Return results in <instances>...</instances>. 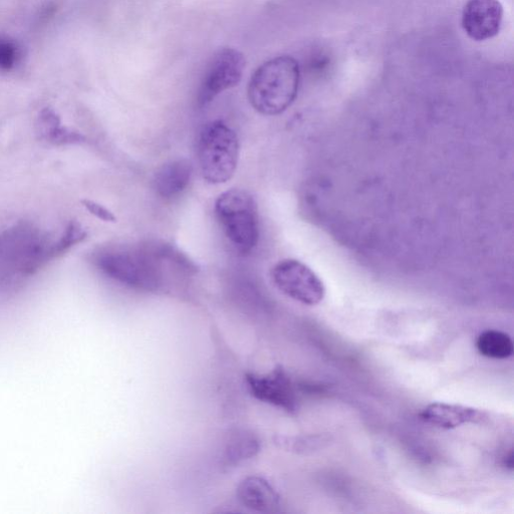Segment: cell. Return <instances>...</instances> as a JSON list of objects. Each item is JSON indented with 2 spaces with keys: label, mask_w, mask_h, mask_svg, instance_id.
I'll use <instances>...</instances> for the list:
<instances>
[{
  "label": "cell",
  "mask_w": 514,
  "mask_h": 514,
  "mask_svg": "<svg viewBox=\"0 0 514 514\" xmlns=\"http://www.w3.org/2000/svg\"><path fill=\"white\" fill-rule=\"evenodd\" d=\"M58 254L57 242L32 227L18 226L0 236V266L22 274H33Z\"/></svg>",
  "instance_id": "cell-5"
},
{
  "label": "cell",
  "mask_w": 514,
  "mask_h": 514,
  "mask_svg": "<svg viewBox=\"0 0 514 514\" xmlns=\"http://www.w3.org/2000/svg\"><path fill=\"white\" fill-rule=\"evenodd\" d=\"M478 352L489 359L504 360L513 354V342L509 335L488 330L479 335L476 341Z\"/></svg>",
  "instance_id": "cell-15"
},
{
  "label": "cell",
  "mask_w": 514,
  "mask_h": 514,
  "mask_svg": "<svg viewBox=\"0 0 514 514\" xmlns=\"http://www.w3.org/2000/svg\"><path fill=\"white\" fill-rule=\"evenodd\" d=\"M22 48L20 44L7 36H0V71H13L21 62Z\"/></svg>",
  "instance_id": "cell-16"
},
{
  "label": "cell",
  "mask_w": 514,
  "mask_h": 514,
  "mask_svg": "<svg viewBox=\"0 0 514 514\" xmlns=\"http://www.w3.org/2000/svg\"><path fill=\"white\" fill-rule=\"evenodd\" d=\"M37 127L41 137L55 145L80 144L86 140L82 134L62 127L59 116L50 108L40 113Z\"/></svg>",
  "instance_id": "cell-14"
},
{
  "label": "cell",
  "mask_w": 514,
  "mask_h": 514,
  "mask_svg": "<svg viewBox=\"0 0 514 514\" xmlns=\"http://www.w3.org/2000/svg\"><path fill=\"white\" fill-rule=\"evenodd\" d=\"M95 263L108 278L147 293L163 289L165 264L177 266L189 274L197 270L178 248L159 241L106 248L96 255Z\"/></svg>",
  "instance_id": "cell-1"
},
{
  "label": "cell",
  "mask_w": 514,
  "mask_h": 514,
  "mask_svg": "<svg viewBox=\"0 0 514 514\" xmlns=\"http://www.w3.org/2000/svg\"><path fill=\"white\" fill-rule=\"evenodd\" d=\"M261 451V441L255 433L246 429L233 431L225 444L224 460L228 465H238L253 458Z\"/></svg>",
  "instance_id": "cell-13"
},
{
  "label": "cell",
  "mask_w": 514,
  "mask_h": 514,
  "mask_svg": "<svg viewBox=\"0 0 514 514\" xmlns=\"http://www.w3.org/2000/svg\"><path fill=\"white\" fill-rule=\"evenodd\" d=\"M503 21L499 0H468L462 13V28L473 41L483 42L496 37Z\"/></svg>",
  "instance_id": "cell-9"
},
{
  "label": "cell",
  "mask_w": 514,
  "mask_h": 514,
  "mask_svg": "<svg viewBox=\"0 0 514 514\" xmlns=\"http://www.w3.org/2000/svg\"><path fill=\"white\" fill-rule=\"evenodd\" d=\"M245 69L243 55L234 49L217 51L211 58L198 93V104L204 107L221 93L236 87Z\"/></svg>",
  "instance_id": "cell-7"
},
{
  "label": "cell",
  "mask_w": 514,
  "mask_h": 514,
  "mask_svg": "<svg viewBox=\"0 0 514 514\" xmlns=\"http://www.w3.org/2000/svg\"><path fill=\"white\" fill-rule=\"evenodd\" d=\"M84 206L87 208L88 211H90L93 215H95L97 218L106 221V222H116L117 218L114 215L112 211L104 207L103 205L91 201V200H84L83 201Z\"/></svg>",
  "instance_id": "cell-17"
},
{
  "label": "cell",
  "mask_w": 514,
  "mask_h": 514,
  "mask_svg": "<svg viewBox=\"0 0 514 514\" xmlns=\"http://www.w3.org/2000/svg\"><path fill=\"white\" fill-rule=\"evenodd\" d=\"M239 140L235 131L221 120L206 124L198 140V163L202 177L210 184L229 181L237 168Z\"/></svg>",
  "instance_id": "cell-4"
},
{
  "label": "cell",
  "mask_w": 514,
  "mask_h": 514,
  "mask_svg": "<svg viewBox=\"0 0 514 514\" xmlns=\"http://www.w3.org/2000/svg\"><path fill=\"white\" fill-rule=\"evenodd\" d=\"M214 211L225 236L241 253L251 252L259 243L260 216L254 197L242 189H230L216 199Z\"/></svg>",
  "instance_id": "cell-3"
},
{
  "label": "cell",
  "mask_w": 514,
  "mask_h": 514,
  "mask_svg": "<svg viewBox=\"0 0 514 514\" xmlns=\"http://www.w3.org/2000/svg\"><path fill=\"white\" fill-rule=\"evenodd\" d=\"M193 165L187 159H177L163 165L153 179L154 189L163 198L181 194L189 185Z\"/></svg>",
  "instance_id": "cell-12"
},
{
  "label": "cell",
  "mask_w": 514,
  "mask_h": 514,
  "mask_svg": "<svg viewBox=\"0 0 514 514\" xmlns=\"http://www.w3.org/2000/svg\"><path fill=\"white\" fill-rule=\"evenodd\" d=\"M273 282L287 297L306 306L323 302L326 289L322 280L307 265L297 260H284L272 271Z\"/></svg>",
  "instance_id": "cell-6"
},
{
  "label": "cell",
  "mask_w": 514,
  "mask_h": 514,
  "mask_svg": "<svg viewBox=\"0 0 514 514\" xmlns=\"http://www.w3.org/2000/svg\"><path fill=\"white\" fill-rule=\"evenodd\" d=\"M419 416L428 424L448 430L465 424H478L485 419V413L479 409L448 403H432Z\"/></svg>",
  "instance_id": "cell-10"
},
{
  "label": "cell",
  "mask_w": 514,
  "mask_h": 514,
  "mask_svg": "<svg viewBox=\"0 0 514 514\" xmlns=\"http://www.w3.org/2000/svg\"><path fill=\"white\" fill-rule=\"evenodd\" d=\"M236 496L244 507L261 513L277 511L281 501L274 486L260 476L244 478L237 486Z\"/></svg>",
  "instance_id": "cell-11"
},
{
  "label": "cell",
  "mask_w": 514,
  "mask_h": 514,
  "mask_svg": "<svg viewBox=\"0 0 514 514\" xmlns=\"http://www.w3.org/2000/svg\"><path fill=\"white\" fill-rule=\"evenodd\" d=\"M504 465L505 467L509 468V469H512L513 468V452L510 451L505 459H504Z\"/></svg>",
  "instance_id": "cell-18"
},
{
  "label": "cell",
  "mask_w": 514,
  "mask_h": 514,
  "mask_svg": "<svg viewBox=\"0 0 514 514\" xmlns=\"http://www.w3.org/2000/svg\"><path fill=\"white\" fill-rule=\"evenodd\" d=\"M300 83L301 70L296 59H272L252 75L247 90L249 103L263 115H281L296 101Z\"/></svg>",
  "instance_id": "cell-2"
},
{
  "label": "cell",
  "mask_w": 514,
  "mask_h": 514,
  "mask_svg": "<svg viewBox=\"0 0 514 514\" xmlns=\"http://www.w3.org/2000/svg\"><path fill=\"white\" fill-rule=\"evenodd\" d=\"M249 393L257 400L274 405L288 413L299 410V398L295 383L281 366L266 375L246 374Z\"/></svg>",
  "instance_id": "cell-8"
}]
</instances>
